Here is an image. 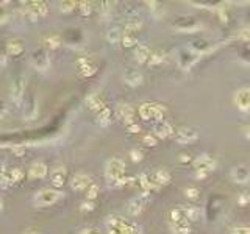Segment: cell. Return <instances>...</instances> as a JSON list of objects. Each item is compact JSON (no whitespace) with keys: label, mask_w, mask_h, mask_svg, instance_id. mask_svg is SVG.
Instances as JSON below:
<instances>
[{"label":"cell","mask_w":250,"mask_h":234,"mask_svg":"<svg viewBox=\"0 0 250 234\" xmlns=\"http://www.w3.org/2000/svg\"><path fill=\"white\" fill-rule=\"evenodd\" d=\"M131 159H133V161H141V159H142L141 152H138V150H133V152H131Z\"/></svg>","instance_id":"cell-44"},{"label":"cell","mask_w":250,"mask_h":234,"mask_svg":"<svg viewBox=\"0 0 250 234\" xmlns=\"http://www.w3.org/2000/svg\"><path fill=\"white\" fill-rule=\"evenodd\" d=\"M2 206H3V203H2V200H0V211H2Z\"/></svg>","instance_id":"cell-49"},{"label":"cell","mask_w":250,"mask_h":234,"mask_svg":"<svg viewBox=\"0 0 250 234\" xmlns=\"http://www.w3.org/2000/svg\"><path fill=\"white\" fill-rule=\"evenodd\" d=\"M171 228L175 231L177 234H189V226L188 223H182V225H171Z\"/></svg>","instance_id":"cell-32"},{"label":"cell","mask_w":250,"mask_h":234,"mask_svg":"<svg viewBox=\"0 0 250 234\" xmlns=\"http://www.w3.org/2000/svg\"><path fill=\"white\" fill-rule=\"evenodd\" d=\"M27 13L31 19L43 17L47 14V3L44 2H27Z\"/></svg>","instance_id":"cell-10"},{"label":"cell","mask_w":250,"mask_h":234,"mask_svg":"<svg viewBox=\"0 0 250 234\" xmlns=\"http://www.w3.org/2000/svg\"><path fill=\"white\" fill-rule=\"evenodd\" d=\"M232 234H250V228H247V226H241V228H234Z\"/></svg>","instance_id":"cell-40"},{"label":"cell","mask_w":250,"mask_h":234,"mask_svg":"<svg viewBox=\"0 0 250 234\" xmlns=\"http://www.w3.org/2000/svg\"><path fill=\"white\" fill-rule=\"evenodd\" d=\"M93 208H94V204H93V203H88V202H86V203H83V204H81V209H83V211H91Z\"/></svg>","instance_id":"cell-45"},{"label":"cell","mask_w":250,"mask_h":234,"mask_svg":"<svg viewBox=\"0 0 250 234\" xmlns=\"http://www.w3.org/2000/svg\"><path fill=\"white\" fill-rule=\"evenodd\" d=\"M124 80H125V83L128 84V86L136 88V86H140V84L142 83L144 77H142V74L140 72V70L128 69V70H125V72H124Z\"/></svg>","instance_id":"cell-15"},{"label":"cell","mask_w":250,"mask_h":234,"mask_svg":"<svg viewBox=\"0 0 250 234\" xmlns=\"http://www.w3.org/2000/svg\"><path fill=\"white\" fill-rule=\"evenodd\" d=\"M164 60V53L163 52H154V53H152L150 55V64H159V62H161Z\"/></svg>","instance_id":"cell-34"},{"label":"cell","mask_w":250,"mask_h":234,"mask_svg":"<svg viewBox=\"0 0 250 234\" xmlns=\"http://www.w3.org/2000/svg\"><path fill=\"white\" fill-rule=\"evenodd\" d=\"M95 66H91V64H88L86 61H80V74L83 77H91L93 74H95Z\"/></svg>","instance_id":"cell-27"},{"label":"cell","mask_w":250,"mask_h":234,"mask_svg":"<svg viewBox=\"0 0 250 234\" xmlns=\"http://www.w3.org/2000/svg\"><path fill=\"white\" fill-rule=\"evenodd\" d=\"M111 111L108 109V108H105V109H102L100 112H99V116H97V120H99V124L100 125H108L109 122H111Z\"/></svg>","instance_id":"cell-28"},{"label":"cell","mask_w":250,"mask_h":234,"mask_svg":"<svg viewBox=\"0 0 250 234\" xmlns=\"http://www.w3.org/2000/svg\"><path fill=\"white\" fill-rule=\"evenodd\" d=\"M30 62L34 69L43 70V72L50 67V58L46 50H34L30 56Z\"/></svg>","instance_id":"cell-7"},{"label":"cell","mask_w":250,"mask_h":234,"mask_svg":"<svg viewBox=\"0 0 250 234\" xmlns=\"http://www.w3.org/2000/svg\"><path fill=\"white\" fill-rule=\"evenodd\" d=\"M11 98H13V102H16L19 103L20 100H22V97H24V92H25V78L24 77H17L13 80L11 83Z\"/></svg>","instance_id":"cell-9"},{"label":"cell","mask_w":250,"mask_h":234,"mask_svg":"<svg viewBox=\"0 0 250 234\" xmlns=\"http://www.w3.org/2000/svg\"><path fill=\"white\" fill-rule=\"evenodd\" d=\"M24 178V172L19 167H13V169H6L5 170V180L8 184H16L20 183Z\"/></svg>","instance_id":"cell-17"},{"label":"cell","mask_w":250,"mask_h":234,"mask_svg":"<svg viewBox=\"0 0 250 234\" xmlns=\"http://www.w3.org/2000/svg\"><path fill=\"white\" fill-rule=\"evenodd\" d=\"M5 170L6 169L0 167V187H5L6 184H8V183H6V180H5Z\"/></svg>","instance_id":"cell-41"},{"label":"cell","mask_w":250,"mask_h":234,"mask_svg":"<svg viewBox=\"0 0 250 234\" xmlns=\"http://www.w3.org/2000/svg\"><path fill=\"white\" fill-rule=\"evenodd\" d=\"M199 138V133L196 130H192V128H180L178 133H177V136H175V140L178 144H191L194 142V140H197Z\"/></svg>","instance_id":"cell-12"},{"label":"cell","mask_w":250,"mask_h":234,"mask_svg":"<svg viewBox=\"0 0 250 234\" xmlns=\"http://www.w3.org/2000/svg\"><path fill=\"white\" fill-rule=\"evenodd\" d=\"M246 136H247V138H250V126L246 130Z\"/></svg>","instance_id":"cell-48"},{"label":"cell","mask_w":250,"mask_h":234,"mask_svg":"<svg viewBox=\"0 0 250 234\" xmlns=\"http://www.w3.org/2000/svg\"><path fill=\"white\" fill-rule=\"evenodd\" d=\"M91 186V176L86 175V173H77L72 176V181H71V187L74 190H83Z\"/></svg>","instance_id":"cell-14"},{"label":"cell","mask_w":250,"mask_h":234,"mask_svg":"<svg viewBox=\"0 0 250 234\" xmlns=\"http://www.w3.org/2000/svg\"><path fill=\"white\" fill-rule=\"evenodd\" d=\"M78 10H80V13L83 14V16H88V14L93 11V3L91 2H80L78 3Z\"/></svg>","instance_id":"cell-30"},{"label":"cell","mask_w":250,"mask_h":234,"mask_svg":"<svg viewBox=\"0 0 250 234\" xmlns=\"http://www.w3.org/2000/svg\"><path fill=\"white\" fill-rule=\"evenodd\" d=\"M44 44H46V47H48V48H57V47H60V44H61V39H60L58 36H50V38H46V39H44Z\"/></svg>","instance_id":"cell-29"},{"label":"cell","mask_w":250,"mask_h":234,"mask_svg":"<svg viewBox=\"0 0 250 234\" xmlns=\"http://www.w3.org/2000/svg\"><path fill=\"white\" fill-rule=\"evenodd\" d=\"M180 159H182L183 162H186V161H189V158H188V155H182V158H180Z\"/></svg>","instance_id":"cell-47"},{"label":"cell","mask_w":250,"mask_h":234,"mask_svg":"<svg viewBox=\"0 0 250 234\" xmlns=\"http://www.w3.org/2000/svg\"><path fill=\"white\" fill-rule=\"evenodd\" d=\"M214 167H216V161H214L211 156H208V155L199 156V158L194 161V169L197 170L199 176H206Z\"/></svg>","instance_id":"cell-6"},{"label":"cell","mask_w":250,"mask_h":234,"mask_svg":"<svg viewBox=\"0 0 250 234\" xmlns=\"http://www.w3.org/2000/svg\"><path fill=\"white\" fill-rule=\"evenodd\" d=\"M200 56H202V55L194 50V48H191L189 46H188V47H182L178 50V58H177L178 66L182 67V69H185V70L191 69L200 60Z\"/></svg>","instance_id":"cell-3"},{"label":"cell","mask_w":250,"mask_h":234,"mask_svg":"<svg viewBox=\"0 0 250 234\" xmlns=\"http://www.w3.org/2000/svg\"><path fill=\"white\" fill-rule=\"evenodd\" d=\"M186 197L192 198V200H196V198H199V190L194 189V187H188L186 189Z\"/></svg>","instance_id":"cell-38"},{"label":"cell","mask_w":250,"mask_h":234,"mask_svg":"<svg viewBox=\"0 0 250 234\" xmlns=\"http://www.w3.org/2000/svg\"><path fill=\"white\" fill-rule=\"evenodd\" d=\"M142 140H144V144L149 145V147L156 145V139L154 138V134H145V136L142 138Z\"/></svg>","instance_id":"cell-37"},{"label":"cell","mask_w":250,"mask_h":234,"mask_svg":"<svg viewBox=\"0 0 250 234\" xmlns=\"http://www.w3.org/2000/svg\"><path fill=\"white\" fill-rule=\"evenodd\" d=\"M80 234H102V233L97 231V230H83Z\"/></svg>","instance_id":"cell-46"},{"label":"cell","mask_w":250,"mask_h":234,"mask_svg":"<svg viewBox=\"0 0 250 234\" xmlns=\"http://www.w3.org/2000/svg\"><path fill=\"white\" fill-rule=\"evenodd\" d=\"M97 194H99V186H97V184H91V186H89L88 194H86L88 200H94V198L97 197Z\"/></svg>","instance_id":"cell-36"},{"label":"cell","mask_w":250,"mask_h":234,"mask_svg":"<svg viewBox=\"0 0 250 234\" xmlns=\"http://www.w3.org/2000/svg\"><path fill=\"white\" fill-rule=\"evenodd\" d=\"M150 48L147 46H138L135 50V60L138 62H145L147 60H150Z\"/></svg>","instance_id":"cell-21"},{"label":"cell","mask_w":250,"mask_h":234,"mask_svg":"<svg viewBox=\"0 0 250 234\" xmlns=\"http://www.w3.org/2000/svg\"><path fill=\"white\" fill-rule=\"evenodd\" d=\"M234 103L239 109L249 111L250 109V89L249 88H242V89H239L238 92H236Z\"/></svg>","instance_id":"cell-11"},{"label":"cell","mask_w":250,"mask_h":234,"mask_svg":"<svg viewBox=\"0 0 250 234\" xmlns=\"http://www.w3.org/2000/svg\"><path fill=\"white\" fill-rule=\"evenodd\" d=\"M149 202H150V192H149V190H144L141 195L131 198V200L128 202V206H127L128 214L130 216L141 214V212L144 211V208H145V204H147Z\"/></svg>","instance_id":"cell-5"},{"label":"cell","mask_w":250,"mask_h":234,"mask_svg":"<svg viewBox=\"0 0 250 234\" xmlns=\"http://www.w3.org/2000/svg\"><path fill=\"white\" fill-rule=\"evenodd\" d=\"M127 128H128V131L130 133H138V131H141V128H140V125L138 124H130V125H127Z\"/></svg>","instance_id":"cell-43"},{"label":"cell","mask_w":250,"mask_h":234,"mask_svg":"<svg viewBox=\"0 0 250 234\" xmlns=\"http://www.w3.org/2000/svg\"><path fill=\"white\" fill-rule=\"evenodd\" d=\"M238 202H239L241 206H242V204H247V203L250 202V195H249L247 192L241 194V195H239V198H238Z\"/></svg>","instance_id":"cell-39"},{"label":"cell","mask_w":250,"mask_h":234,"mask_svg":"<svg viewBox=\"0 0 250 234\" xmlns=\"http://www.w3.org/2000/svg\"><path fill=\"white\" fill-rule=\"evenodd\" d=\"M124 172H125V162L122 159L113 158L107 162L105 173H107V180L109 181V184H113L114 186V183L122 178Z\"/></svg>","instance_id":"cell-2"},{"label":"cell","mask_w":250,"mask_h":234,"mask_svg":"<svg viewBox=\"0 0 250 234\" xmlns=\"http://www.w3.org/2000/svg\"><path fill=\"white\" fill-rule=\"evenodd\" d=\"M154 133H155V136L164 139V138H168L172 134V126H171V124L161 120V122H156L154 125Z\"/></svg>","instance_id":"cell-19"},{"label":"cell","mask_w":250,"mask_h":234,"mask_svg":"<svg viewBox=\"0 0 250 234\" xmlns=\"http://www.w3.org/2000/svg\"><path fill=\"white\" fill-rule=\"evenodd\" d=\"M30 178H44L47 175V166L44 162H33L29 169Z\"/></svg>","instance_id":"cell-20"},{"label":"cell","mask_w":250,"mask_h":234,"mask_svg":"<svg viewBox=\"0 0 250 234\" xmlns=\"http://www.w3.org/2000/svg\"><path fill=\"white\" fill-rule=\"evenodd\" d=\"M140 114L144 120H156V122H161L164 116V108L154 103H144L140 108Z\"/></svg>","instance_id":"cell-4"},{"label":"cell","mask_w":250,"mask_h":234,"mask_svg":"<svg viewBox=\"0 0 250 234\" xmlns=\"http://www.w3.org/2000/svg\"><path fill=\"white\" fill-rule=\"evenodd\" d=\"M62 198V194L60 190H53V189H43L39 190V192L34 194L33 197V203L36 204V206H50V204H55L58 200Z\"/></svg>","instance_id":"cell-1"},{"label":"cell","mask_w":250,"mask_h":234,"mask_svg":"<svg viewBox=\"0 0 250 234\" xmlns=\"http://www.w3.org/2000/svg\"><path fill=\"white\" fill-rule=\"evenodd\" d=\"M6 52H8V55H13V56H17L24 52V46L22 42L19 41H10L8 46H6Z\"/></svg>","instance_id":"cell-23"},{"label":"cell","mask_w":250,"mask_h":234,"mask_svg":"<svg viewBox=\"0 0 250 234\" xmlns=\"http://www.w3.org/2000/svg\"><path fill=\"white\" fill-rule=\"evenodd\" d=\"M77 5H78L77 2H61L60 3V10L62 13H69V11H72Z\"/></svg>","instance_id":"cell-35"},{"label":"cell","mask_w":250,"mask_h":234,"mask_svg":"<svg viewBox=\"0 0 250 234\" xmlns=\"http://www.w3.org/2000/svg\"><path fill=\"white\" fill-rule=\"evenodd\" d=\"M36 114H38V106H36V103H34V102H31V105L29 106V108H27L25 117L29 119V120H31V119L36 117Z\"/></svg>","instance_id":"cell-31"},{"label":"cell","mask_w":250,"mask_h":234,"mask_svg":"<svg viewBox=\"0 0 250 234\" xmlns=\"http://www.w3.org/2000/svg\"><path fill=\"white\" fill-rule=\"evenodd\" d=\"M122 39V30L119 27H113L107 31V41L109 44H117Z\"/></svg>","instance_id":"cell-22"},{"label":"cell","mask_w":250,"mask_h":234,"mask_svg":"<svg viewBox=\"0 0 250 234\" xmlns=\"http://www.w3.org/2000/svg\"><path fill=\"white\" fill-rule=\"evenodd\" d=\"M232 178L239 183V184H244L250 180V170L246 166H236L232 170Z\"/></svg>","instance_id":"cell-16"},{"label":"cell","mask_w":250,"mask_h":234,"mask_svg":"<svg viewBox=\"0 0 250 234\" xmlns=\"http://www.w3.org/2000/svg\"><path fill=\"white\" fill-rule=\"evenodd\" d=\"M183 209L188 220H199L200 216H202V209L197 206H185Z\"/></svg>","instance_id":"cell-25"},{"label":"cell","mask_w":250,"mask_h":234,"mask_svg":"<svg viewBox=\"0 0 250 234\" xmlns=\"http://www.w3.org/2000/svg\"><path fill=\"white\" fill-rule=\"evenodd\" d=\"M50 180H52V184L55 187H61L66 181V169L64 167L53 169L52 173H50Z\"/></svg>","instance_id":"cell-18"},{"label":"cell","mask_w":250,"mask_h":234,"mask_svg":"<svg viewBox=\"0 0 250 234\" xmlns=\"http://www.w3.org/2000/svg\"><path fill=\"white\" fill-rule=\"evenodd\" d=\"M88 105H89V108L91 109H95V111H102V109H105V105H103V102L100 100L97 95H91L88 98Z\"/></svg>","instance_id":"cell-26"},{"label":"cell","mask_w":250,"mask_h":234,"mask_svg":"<svg viewBox=\"0 0 250 234\" xmlns=\"http://www.w3.org/2000/svg\"><path fill=\"white\" fill-rule=\"evenodd\" d=\"M154 180L158 186H163V184L171 183V175L166 172V170H156V172L154 173Z\"/></svg>","instance_id":"cell-24"},{"label":"cell","mask_w":250,"mask_h":234,"mask_svg":"<svg viewBox=\"0 0 250 234\" xmlns=\"http://www.w3.org/2000/svg\"><path fill=\"white\" fill-rule=\"evenodd\" d=\"M116 116L119 120L125 122L127 125L133 124V119H135V112H133V108H131L130 105H119L116 108Z\"/></svg>","instance_id":"cell-13"},{"label":"cell","mask_w":250,"mask_h":234,"mask_svg":"<svg viewBox=\"0 0 250 234\" xmlns=\"http://www.w3.org/2000/svg\"><path fill=\"white\" fill-rule=\"evenodd\" d=\"M27 234H38V233H27Z\"/></svg>","instance_id":"cell-50"},{"label":"cell","mask_w":250,"mask_h":234,"mask_svg":"<svg viewBox=\"0 0 250 234\" xmlns=\"http://www.w3.org/2000/svg\"><path fill=\"white\" fill-rule=\"evenodd\" d=\"M122 41H124V46L125 47H133L136 42H138V38L135 36V34H124Z\"/></svg>","instance_id":"cell-33"},{"label":"cell","mask_w":250,"mask_h":234,"mask_svg":"<svg viewBox=\"0 0 250 234\" xmlns=\"http://www.w3.org/2000/svg\"><path fill=\"white\" fill-rule=\"evenodd\" d=\"M177 28V30L183 31V33H194L202 28V24L199 22L197 19L194 17H185V19H180L175 22V25H173Z\"/></svg>","instance_id":"cell-8"},{"label":"cell","mask_w":250,"mask_h":234,"mask_svg":"<svg viewBox=\"0 0 250 234\" xmlns=\"http://www.w3.org/2000/svg\"><path fill=\"white\" fill-rule=\"evenodd\" d=\"M239 38L241 39H250V27L244 28V30L239 33Z\"/></svg>","instance_id":"cell-42"}]
</instances>
